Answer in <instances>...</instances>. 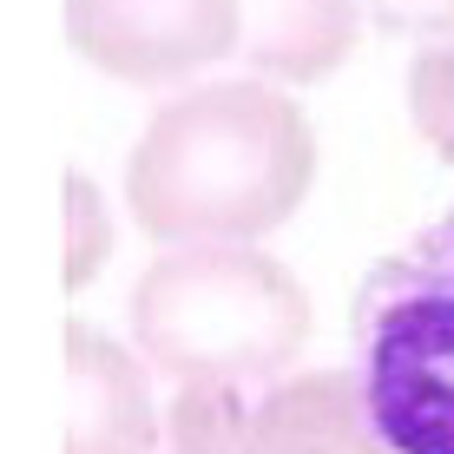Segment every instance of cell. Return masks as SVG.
I'll return each mask as SVG.
<instances>
[{"instance_id":"3","label":"cell","mask_w":454,"mask_h":454,"mask_svg":"<svg viewBox=\"0 0 454 454\" xmlns=\"http://www.w3.org/2000/svg\"><path fill=\"white\" fill-rule=\"evenodd\" d=\"M356 382L395 454H454V211L363 277Z\"/></svg>"},{"instance_id":"8","label":"cell","mask_w":454,"mask_h":454,"mask_svg":"<svg viewBox=\"0 0 454 454\" xmlns=\"http://www.w3.org/2000/svg\"><path fill=\"white\" fill-rule=\"evenodd\" d=\"M244 409L238 388H184L152 454H244Z\"/></svg>"},{"instance_id":"6","label":"cell","mask_w":454,"mask_h":454,"mask_svg":"<svg viewBox=\"0 0 454 454\" xmlns=\"http://www.w3.org/2000/svg\"><path fill=\"white\" fill-rule=\"evenodd\" d=\"M67 375H73V428L67 454H152L159 448V409L152 382L125 342H113L92 323L67 330Z\"/></svg>"},{"instance_id":"2","label":"cell","mask_w":454,"mask_h":454,"mask_svg":"<svg viewBox=\"0 0 454 454\" xmlns=\"http://www.w3.org/2000/svg\"><path fill=\"white\" fill-rule=\"evenodd\" d=\"M132 342L178 388H270L309 342L303 284L257 244H165L132 290Z\"/></svg>"},{"instance_id":"9","label":"cell","mask_w":454,"mask_h":454,"mask_svg":"<svg viewBox=\"0 0 454 454\" xmlns=\"http://www.w3.org/2000/svg\"><path fill=\"white\" fill-rule=\"evenodd\" d=\"M106 250H113V211H106L99 184L86 171L67 178V290H86L99 277Z\"/></svg>"},{"instance_id":"4","label":"cell","mask_w":454,"mask_h":454,"mask_svg":"<svg viewBox=\"0 0 454 454\" xmlns=\"http://www.w3.org/2000/svg\"><path fill=\"white\" fill-rule=\"evenodd\" d=\"M67 34L125 86H178L244 40V0H67Z\"/></svg>"},{"instance_id":"5","label":"cell","mask_w":454,"mask_h":454,"mask_svg":"<svg viewBox=\"0 0 454 454\" xmlns=\"http://www.w3.org/2000/svg\"><path fill=\"white\" fill-rule=\"evenodd\" d=\"M244 454H395V448L375 428L356 369H309L250 395Z\"/></svg>"},{"instance_id":"11","label":"cell","mask_w":454,"mask_h":454,"mask_svg":"<svg viewBox=\"0 0 454 454\" xmlns=\"http://www.w3.org/2000/svg\"><path fill=\"white\" fill-rule=\"evenodd\" d=\"M369 20L382 27V34L448 40L454 34V0H369Z\"/></svg>"},{"instance_id":"1","label":"cell","mask_w":454,"mask_h":454,"mask_svg":"<svg viewBox=\"0 0 454 454\" xmlns=\"http://www.w3.org/2000/svg\"><path fill=\"white\" fill-rule=\"evenodd\" d=\"M317 138L277 86L211 80L145 125L125 165V205L159 244H257L303 205Z\"/></svg>"},{"instance_id":"7","label":"cell","mask_w":454,"mask_h":454,"mask_svg":"<svg viewBox=\"0 0 454 454\" xmlns=\"http://www.w3.org/2000/svg\"><path fill=\"white\" fill-rule=\"evenodd\" d=\"M363 0H244V40L238 53L263 80H323L356 53Z\"/></svg>"},{"instance_id":"10","label":"cell","mask_w":454,"mask_h":454,"mask_svg":"<svg viewBox=\"0 0 454 454\" xmlns=\"http://www.w3.org/2000/svg\"><path fill=\"white\" fill-rule=\"evenodd\" d=\"M409 113H415V132L428 138V152H442L454 165V46L434 40L409 67Z\"/></svg>"}]
</instances>
